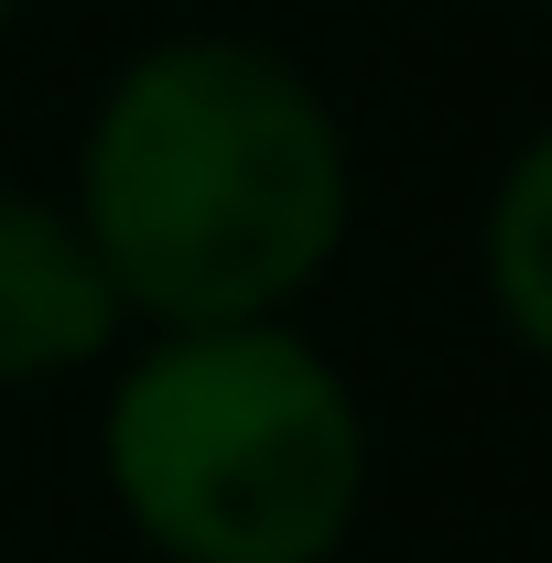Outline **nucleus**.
Instances as JSON below:
<instances>
[{"instance_id":"1","label":"nucleus","mask_w":552,"mask_h":563,"mask_svg":"<svg viewBox=\"0 0 552 563\" xmlns=\"http://www.w3.org/2000/svg\"><path fill=\"white\" fill-rule=\"evenodd\" d=\"M76 228L120 303L174 336L261 325L346 239V141L261 44H152L76 163Z\"/></svg>"},{"instance_id":"2","label":"nucleus","mask_w":552,"mask_h":563,"mask_svg":"<svg viewBox=\"0 0 552 563\" xmlns=\"http://www.w3.org/2000/svg\"><path fill=\"white\" fill-rule=\"evenodd\" d=\"M109 488L174 563H325L368 488V422L281 325L163 336L109 401Z\"/></svg>"},{"instance_id":"3","label":"nucleus","mask_w":552,"mask_h":563,"mask_svg":"<svg viewBox=\"0 0 552 563\" xmlns=\"http://www.w3.org/2000/svg\"><path fill=\"white\" fill-rule=\"evenodd\" d=\"M120 325V292L98 272L87 228L66 207L0 196V379H55L87 368Z\"/></svg>"},{"instance_id":"4","label":"nucleus","mask_w":552,"mask_h":563,"mask_svg":"<svg viewBox=\"0 0 552 563\" xmlns=\"http://www.w3.org/2000/svg\"><path fill=\"white\" fill-rule=\"evenodd\" d=\"M542 217H552V141H520L509 174H498V207H487V292H498V325H509V347H520V357L552 347Z\"/></svg>"},{"instance_id":"5","label":"nucleus","mask_w":552,"mask_h":563,"mask_svg":"<svg viewBox=\"0 0 552 563\" xmlns=\"http://www.w3.org/2000/svg\"><path fill=\"white\" fill-rule=\"evenodd\" d=\"M0 22H11V0H0Z\"/></svg>"}]
</instances>
